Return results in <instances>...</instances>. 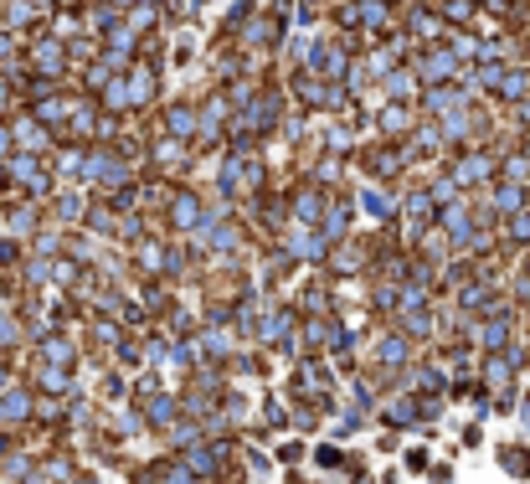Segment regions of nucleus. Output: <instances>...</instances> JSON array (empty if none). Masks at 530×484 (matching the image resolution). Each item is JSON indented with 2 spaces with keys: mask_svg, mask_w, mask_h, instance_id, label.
<instances>
[{
  "mask_svg": "<svg viewBox=\"0 0 530 484\" xmlns=\"http://www.w3.org/2000/svg\"><path fill=\"white\" fill-rule=\"evenodd\" d=\"M263 191H268V165H263V155H232L226 150L222 165H217V196L232 201V207H253Z\"/></svg>",
  "mask_w": 530,
  "mask_h": 484,
  "instance_id": "f257e3e1",
  "label": "nucleus"
},
{
  "mask_svg": "<svg viewBox=\"0 0 530 484\" xmlns=\"http://www.w3.org/2000/svg\"><path fill=\"white\" fill-rule=\"evenodd\" d=\"M412 345H418V340H407L397 324H386L381 335H371V345H366V372L386 376V382H402V376L412 372V361H418Z\"/></svg>",
  "mask_w": 530,
  "mask_h": 484,
  "instance_id": "f03ea898",
  "label": "nucleus"
},
{
  "mask_svg": "<svg viewBox=\"0 0 530 484\" xmlns=\"http://www.w3.org/2000/svg\"><path fill=\"white\" fill-rule=\"evenodd\" d=\"M160 222L170 237H191L196 227L207 222V196L191 191V186H170V196H165V207H160Z\"/></svg>",
  "mask_w": 530,
  "mask_h": 484,
  "instance_id": "7ed1b4c3",
  "label": "nucleus"
},
{
  "mask_svg": "<svg viewBox=\"0 0 530 484\" xmlns=\"http://www.w3.org/2000/svg\"><path fill=\"white\" fill-rule=\"evenodd\" d=\"M26 67H32V78H47V82H63L72 73V52H67L63 36H32V47H26Z\"/></svg>",
  "mask_w": 530,
  "mask_h": 484,
  "instance_id": "20e7f679",
  "label": "nucleus"
},
{
  "mask_svg": "<svg viewBox=\"0 0 530 484\" xmlns=\"http://www.w3.org/2000/svg\"><path fill=\"white\" fill-rule=\"evenodd\" d=\"M278 247H284L294 263H309V268H324V263H330V253H335V242L324 237L320 227H304V222H289V227H284Z\"/></svg>",
  "mask_w": 530,
  "mask_h": 484,
  "instance_id": "39448f33",
  "label": "nucleus"
},
{
  "mask_svg": "<svg viewBox=\"0 0 530 484\" xmlns=\"http://www.w3.org/2000/svg\"><path fill=\"white\" fill-rule=\"evenodd\" d=\"M355 207H361V217L376 222V227H397L402 222V191L386 186V180H366V186L355 191Z\"/></svg>",
  "mask_w": 530,
  "mask_h": 484,
  "instance_id": "423d86ee",
  "label": "nucleus"
},
{
  "mask_svg": "<svg viewBox=\"0 0 530 484\" xmlns=\"http://www.w3.org/2000/svg\"><path fill=\"white\" fill-rule=\"evenodd\" d=\"M361 170H366L371 180H386V186H397V176H402L407 165H412V155H407L402 145H391V140H376V145H366L361 155Z\"/></svg>",
  "mask_w": 530,
  "mask_h": 484,
  "instance_id": "0eeeda50",
  "label": "nucleus"
},
{
  "mask_svg": "<svg viewBox=\"0 0 530 484\" xmlns=\"http://www.w3.org/2000/svg\"><path fill=\"white\" fill-rule=\"evenodd\" d=\"M32 422H36V392H32V382H16V387L0 392V428L26 433Z\"/></svg>",
  "mask_w": 530,
  "mask_h": 484,
  "instance_id": "6e6552de",
  "label": "nucleus"
},
{
  "mask_svg": "<svg viewBox=\"0 0 530 484\" xmlns=\"http://www.w3.org/2000/svg\"><path fill=\"white\" fill-rule=\"evenodd\" d=\"M134 402H140V412H145V422H149V433H155V438L170 433V428L186 418V407H180V392H170V387L149 392V397H134Z\"/></svg>",
  "mask_w": 530,
  "mask_h": 484,
  "instance_id": "1a4fd4ad",
  "label": "nucleus"
},
{
  "mask_svg": "<svg viewBox=\"0 0 530 484\" xmlns=\"http://www.w3.org/2000/svg\"><path fill=\"white\" fill-rule=\"evenodd\" d=\"M412 73L422 78V88H438V82L458 78V57H453V47H448V42H438V47L412 52Z\"/></svg>",
  "mask_w": 530,
  "mask_h": 484,
  "instance_id": "9d476101",
  "label": "nucleus"
},
{
  "mask_svg": "<svg viewBox=\"0 0 530 484\" xmlns=\"http://www.w3.org/2000/svg\"><path fill=\"white\" fill-rule=\"evenodd\" d=\"M284 196H289V222H304V227L324 222V207H330V191H324V186L299 180V186H289Z\"/></svg>",
  "mask_w": 530,
  "mask_h": 484,
  "instance_id": "9b49d317",
  "label": "nucleus"
},
{
  "mask_svg": "<svg viewBox=\"0 0 530 484\" xmlns=\"http://www.w3.org/2000/svg\"><path fill=\"white\" fill-rule=\"evenodd\" d=\"M355 211H361V207H355L351 191H330V207H324L320 232H324L330 242H351V237H355V232H351V227H355Z\"/></svg>",
  "mask_w": 530,
  "mask_h": 484,
  "instance_id": "f8f14e48",
  "label": "nucleus"
},
{
  "mask_svg": "<svg viewBox=\"0 0 530 484\" xmlns=\"http://www.w3.org/2000/svg\"><path fill=\"white\" fill-rule=\"evenodd\" d=\"M11 140H16V150H26V155H52V140H57V134H52L32 109H26V113L11 119Z\"/></svg>",
  "mask_w": 530,
  "mask_h": 484,
  "instance_id": "ddd939ff",
  "label": "nucleus"
},
{
  "mask_svg": "<svg viewBox=\"0 0 530 484\" xmlns=\"http://www.w3.org/2000/svg\"><path fill=\"white\" fill-rule=\"evenodd\" d=\"M376 134L391 140V145L412 140V134H418V109H412V103H386V109L376 113Z\"/></svg>",
  "mask_w": 530,
  "mask_h": 484,
  "instance_id": "4468645a",
  "label": "nucleus"
},
{
  "mask_svg": "<svg viewBox=\"0 0 530 484\" xmlns=\"http://www.w3.org/2000/svg\"><path fill=\"white\" fill-rule=\"evenodd\" d=\"M52 11H57V0H11L5 5V32H32V26L47 32Z\"/></svg>",
  "mask_w": 530,
  "mask_h": 484,
  "instance_id": "2eb2a0df",
  "label": "nucleus"
},
{
  "mask_svg": "<svg viewBox=\"0 0 530 484\" xmlns=\"http://www.w3.org/2000/svg\"><path fill=\"white\" fill-rule=\"evenodd\" d=\"M160 130L170 134V140H180V145H196V130H201V109L196 103H165V113H160Z\"/></svg>",
  "mask_w": 530,
  "mask_h": 484,
  "instance_id": "dca6fc26",
  "label": "nucleus"
},
{
  "mask_svg": "<svg viewBox=\"0 0 530 484\" xmlns=\"http://www.w3.org/2000/svg\"><path fill=\"white\" fill-rule=\"evenodd\" d=\"M36 361H47V366H67V372H78L82 351H78V340L67 335V330H52V335H42V340H36Z\"/></svg>",
  "mask_w": 530,
  "mask_h": 484,
  "instance_id": "f3484780",
  "label": "nucleus"
},
{
  "mask_svg": "<svg viewBox=\"0 0 530 484\" xmlns=\"http://www.w3.org/2000/svg\"><path fill=\"white\" fill-rule=\"evenodd\" d=\"M294 305H299V315H335V278L330 274L309 278L304 289L294 294Z\"/></svg>",
  "mask_w": 530,
  "mask_h": 484,
  "instance_id": "a211bd4d",
  "label": "nucleus"
},
{
  "mask_svg": "<svg viewBox=\"0 0 530 484\" xmlns=\"http://www.w3.org/2000/svg\"><path fill=\"white\" fill-rule=\"evenodd\" d=\"M52 207V217L63 227H78V222H88V207H93V196H88V186H67V191H57L47 201Z\"/></svg>",
  "mask_w": 530,
  "mask_h": 484,
  "instance_id": "6ab92c4d",
  "label": "nucleus"
},
{
  "mask_svg": "<svg viewBox=\"0 0 530 484\" xmlns=\"http://www.w3.org/2000/svg\"><path fill=\"white\" fill-rule=\"evenodd\" d=\"M124 82H129V103H134V109H149L155 93H160V67L155 63H134L124 73Z\"/></svg>",
  "mask_w": 530,
  "mask_h": 484,
  "instance_id": "aec40b11",
  "label": "nucleus"
},
{
  "mask_svg": "<svg viewBox=\"0 0 530 484\" xmlns=\"http://www.w3.org/2000/svg\"><path fill=\"white\" fill-rule=\"evenodd\" d=\"M381 93H386V103H418L422 78L412 73V63H402V67H391V73L381 78Z\"/></svg>",
  "mask_w": 530,
  "mask_h": 484,
  "instance_id": "412c9836",
  "label": "nucleus"
},
{
  "mask_svg": "<svg viewBox=\"0 0 530 484\" xmlns=\"http://www.w3.org/2000/svg\"><path fill=\"white\" fill-rule=\"evenodd\" d=\"M32 392H36V397H67V392H78V387H72V372H67V366H47V361H36V366H32Z\"/></svg>",
  "mask_w": 530,
  "mask_h": 484,
  "instance_id": "4be33fe9",
  "label": "nucleus"
},
{
  "mask_svg": "<svg viewBox=\"0 0 530 484\" xmlns=\"http://www.w3.org/2000/svg\"><path fill=\"white\" fill-rule=\"evenodd\" d=\"M366 305H371V315L391 320L397 305H402V284H391V278H371V284H366Z\"/></svg>",
  "mask_w": 530,
  "mask_h": 484,
  "instance_id": "5701e85b",
  "label": "nucleus"
},
{
  "mask_svg": "<svg viewBox=\"0 0 530 484\" xmlns=\"http://www.w3.org/2000/svg\"><path fill=\"white\" fill-rule=\"evenodd\" d=\"M160 438H165V453H176V459H180V453H191L196 443H207V428H201L196 418H180L176 428H170V433H160Z\"/></svg>",
  "mask_w": 530,
  "mask_h": 484,
  "instance_id": "b1692460",
  "label": "nucleus"
},
{
  "mask_svg": "<svg viewBox=\"0 0 530 484\" xmlns=\"http://www.w3.org/2000/svg\"><path fill=\"white\" fill-rule=\"evenodd\" d=\"M42 211L47 207H36V201L5 211V237H36V232H42Z\"/></svg>",
  "mask_w": 530,
  "mask_h": 484,
  "instance_id": "393cba45",
  "label": "nucleus"
},
{
  "mask_svg": "<svg viewBox=\"0 0 530 484\" xmlns=\"http://www.w3.org/2000/svg\"><path fill=\"white\" fill-rule=\"evenodd\" d=\"M186 150H191V145H180V140L160 134V140H155V145L145 150V155H149V170L160 176V170H170V165H186Z\"/></svg>",
  "mask_w": 530,
  "mask_h": 484,
  "instance_id": "a878e982",
  "label": "nucleus"
},
{
  "mask_svg": "<svg viewBox=\"0 0 530 484\" xmlns=\"http://www.w3.org/2000/svg\"><path fill=\"white\" fill-rule=\"evenodd\" d=\"M407 382H412L418 397H443V372H438L433 361H418V366L407 372Z\"/></svg>",
  "mask_w": 530,
  "mask_h": 484,
  "instance_id": "bb28decb",
  "label": "nucleus"
},
{
  "mask_svg": "<svg viewBox=\"0 0 530 484\" xmlns=\"http://www.w3.org/2000/svg\"><path fill=\"white\" fill-rule=\"evenodd\" d=\"M448 176L458 186H474V180L489 176V155H458V160H448Z\"/></svg>",
  "mask_w": 530,
  "mask_h": 484,
  "instance_id": "cd10ccee",
  "label": "nucleus"
},
{
  "mask_svg": "<svg viewBox=\"0 0 530 484\" xmlns=\"http://www.w3.org/2000/svg\"><path fill=\"white\" fill-rule=\"evenodd\" d=\"M109 361L119 366V372H140V366H145V340H140V335H124L119 345H113Z\"/></svg>",
  "mask_w": 530,
  "mask_h": 484,
  "instance_id": "c85d7f7f",
  "label": "nucleus"
},
{
  "mask_svg": "<svg viewBox=\"0 0 530 484\" xmlns=\"http://www.w3.org/2000/svg\"><path fill=\"white\" fill-rule=\"evenodd\" d=\"M505 340H510V315L489 309V315H484V330H479V345H484V351H499Z\"/></svg>",
  "mask_w": 530,
  "mask_h": 484,
  "instance_id": "c756f323",
  "label": "nucleus"
},
{
  "mask_svg": "<svg viewBox=\"0 0 530 484\" xmlns=\"http://www.w3.org/2000/svg\"><path fill=\"white\" fill-rule=\"evenodd\" d=\"M93 397L88 392H67V428H93Z\"/></svg>",
  "mask_w": 530,
  "mask_h": 484,
  "instance_id": "7c9ffc66",
  "label": "nucleus"
},
{
  "mask_svg": "<svg viewBox=\"0 0 530 484\" xmlns=\"http://www.w3.org/2000/svg\"><path fill=\"white\" fill-rule=\"evenodd\" d=\"M309 459H314L320 469H345V464H351V453L340 449L335 438H330V443H314V449H309Z\"/></svg>",
  "mask_w": 530,
  "mask_h": 484,
  "instance_id": "2f4dec72",
  "label": "nucleus"
},
{
  "mask_svg": "<svg viewBox=\"0 0 530 484\" xmlns=\"http://www.w3.org/2000/svg\"><path fill=\"white\" fill-rule=\"evenodd\" d=\"M304 459H309V443H304V438H284V443H278V449H274V464H304Z\"/></svg>",
  "mask_w": 530,
  "mask_h": 484,
  "instance_id": "473e14b6",
  "label": "nucleus"
},
{
  "mask_svg": "<svg viewBox=\"0 0 530 484\" xmlns=\"http://www.w3.org/2000/svg\"><path fill=\"white\" fill-rule=\"evenodd\" d=\"M407 26H412V36H422V42H433V36L443 32L433 11H407Z\"/></svg>",
  "mask_w": 530,
  "mask_h": 484,
  "instance_id": "72a5a7b5",
  "label": "nucleus"
},
{
  "mask_svg": "<svg viewBox=\"0 0 530 484\" xmlns=\"http://www.w3.org/2000/svg\"><path fill=\"white\" fill-rule=\"evenodd\" d=\"M165 484H207V479H201V474H196V469L186 464V459H176V453H170V469H165Z\"/></svg>",
  "mask_w": 530,
  "mask_h": 484,
  "instance_id": "f704fd0d",
  "label": "nucleus"
},
{
  "mask_svg": "<svg viewBox=\"0 0 530 484\" xmlns=\"http://www.w3.org/2000/svg\"><path fill=\"white\" fill-rule=\"evenodd\" d=\"M242 464L253 469V474H274V453H268V449H253V443H247V449H242Z\"/></svg>",
  "mask_w": 530,
  "mask_h": 484,
  "instance_id": "c9c22d12",
  "label": "nucleus"
},
{
  "mask_svg": "<svg viewBox=\"0 0 530 484\" xmlns=\"http://www.w3.org/2000/svg\"><path fill=\"white\" fill-rule=\"evenodd\" d=\"M217 484H253V469L242 464V459H232V464L217 474Z\"/></svg>",
  "mask_w": 530,
  "mask_h": 484,
  "instance_id": "e433bc0d",
  "label": "nucleus"
},
{
  "mask_svg": "<svg viewBox=\"0 0 530 484\" xmlns=\"http://www.w3.org/2000/svg\"><path fill=\"white\" fill-rule=\"evenodd\" d=\"M402 464L412 469V474H422V469H433V459H428V449L418 443V449H407V453H402Z\"/></svg>",
  "mask_w": 530,
  "mask_h": 484,
  "instance_id": "4c0bfd02",
  "label": "nucleus"
},
{
  "mask_svg": "<svg viewBox=\"0 0 530 484\" xmlns=\"http://www.w3.org/2000/svg\"><path fill=\"white\" fill-rule=\"evenodd\" d=\"M16 382H21V366L11 361V355H0V392H5V387H16Z\"/></svg>",
  "mask_w": 530,
  "mask_h": 484,
  "instance_id": "58836bf2",
  "label": "nucleus"
},
{
  "mask_svg": "<svg viewBox=\"0 0 530 484\" xmlns=\"http://www.w3.org/2000/svg\"><path fill=\"white\" fill-rule=\"evenodd\" d=\"M499 459H505V469H510V474H525V469H530V459H525L520 449H505Z\"/></svg>",
  "mask_w": 530,
  "mask_h": 484,
  "instance_id": "ea45409f",
  "label": "nucleus"
},
{
  "mask_svg": "<svg viewBox=\"0 0 530 484\" xmlns=\"http://www.w3.org/2000/svg\"><path fill=\"white\" fill-rule=\"evenodd\" d=\"M495 207L499 211H515V207H520V191H515V186H499V191H495Z\"/></svg>",
  "mask_w": 530,
  "mask_h": 484,
  "instance_id": "a19ab883",
  "label": "nucleus"
},
{
  "mask_svg": "<svg viewBox=\"0 0 530 484\" xmlns=\"http://www.w3.org/2000/svg\"><path fill=\"white\" fill-rule=\"evenodd\" d=\"M16 155V140H11V124H0V165Z\"/></svg>",
  "mask_w": 530,
  "mask_h": 484,
  "instance_id": "79ce46f5",
  "label": "nucleus"
},
{
  "mask_svg": "<svg viewBox=\"0 0 530 484\" xmlns=\"http://www.w3.org/2000/svg\"><path fill=\"white\" fill-rule=\"evenodd\" d=\"M376 453H397V433H381V438H376Z\"/></svg>",
  "mask_w": 530,
  "mask_h": 484,
  "instance_id": "37998d69",
  "label": "nucleus"
},
{
  "mask_svg": "<svg viewBox=\"0 0 530 484\" xmlns=\"http://www.w3.org/2000/svg\"><path fill=\"white\" fill-rule=\"evenodd\" d=\"M72 484H98V469H78V474H72Z\"/></svg>",
  "mask_w": 530,
  "mask_h": 484,
  "instance_id": "c03bdc74",
  "label": "nucleus"
},
{
  "mask_svg": "<svg viewBox=\"0 0 530 484\" xmlns=\"http://www.w3.org/2000/svg\"><path fill=\"white\" fill-rule=\"evenodd\" d=\"M433 484H453V469H448V464H438V469H433Z\"/></svg>",
  "mask_w": 530,
  "mask_h": 484,
  "instance_id": "a18cd8bd",
  "label": "nucleus"
},
{
  "mask_svg": "<svg viewBox=\"0 0 530 484\" xmlns=\"http://www.w3.org/2000/svg\"><path fill=\"white\" fill-rule=\"evenodd\" d=\"M289 484H320V479H309V474H289Z\"/></svg>",
  "mask_w": 530,
  "mask_h": 484,
  "instance_id": "49530a36",
  "label": "nucleus"
},
{
  "mask_svg": "<svg viewBox=\"0 0 530 484\" xmlns=\"http://www.w3.org/2000/svg\"><path fill=\"white\" fill-rule=\"evenodd\" d=\"M0 196H5V165H0Z\"/></svg>",
  "mask_w": 530,
  "mask_h": 484,
  "instance_id": "de8ad7c7",
  "label": "nucleus"
},
{
  "mask_svg": "<svg viewBox=\"0 0 530 484\" xmlns=\"http://www.w3.org/2000/svg\"><path fill=\"white\" fill-rule=\"evenodd\" d=\"M381 484H397V474H386V479H381Z\"/></svg>",
  "mask_w": 530,
  "mask_h": 484,
  "instance_id": "09e8293b",
  "label": "nucleus"
}]
</instances>
